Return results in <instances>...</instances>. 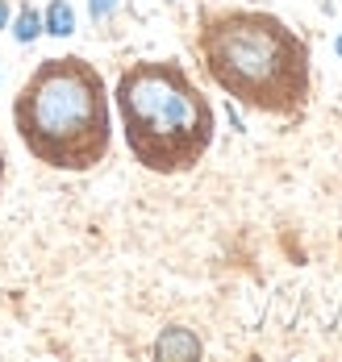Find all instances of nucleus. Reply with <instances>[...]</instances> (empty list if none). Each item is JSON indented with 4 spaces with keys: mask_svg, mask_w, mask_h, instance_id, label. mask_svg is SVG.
<instances>
[{
    "mask_svg": "<svg viewBox=\"0 0 342 362\" xmlns=\"http://www.w3.org/2000/svg\"><path fill=\"white\" fill-rule=\"evenodd\" d=\"M46 30L55 37H67L76 30V13H72V4L67 0H55L50 8H46Z\"/></svg>",
    "mask_w": 342,
    "mask_h": 362,
    "instance_id": "obj_5",
    "label": "nucleus"
},
{
    "mask_svg": "<svg viewBox=\"0 0 342 362\" xmlns=\"http://www.w3.org/2000/svg\"><path fill=\"white\" fill-rule=\"evenodd\" d=\"M117 109L134 158L159 175L192 171L213 142V109L176 63L130 67L117 79Z\"/></svg>",
    "mask_w": 342,
    "mask_h": 362,
    "instance_id": "obj_3",
    "label": "nucleus"
},
{
    "mask_svg": "<svg viewBox=\"0 0 342 362\" xmlns=\"http://www.w3.org/2000/svg\"><path fill=\"white\" fill-rule=\"evenodd\" d=\"M338 54H342V37H338Z\"/></svg>",
    "mask_w": 342,
    "mask_h": 362,
    "instance_id": "obj_10",
    "label": "nucleus"
},
{
    "mask_svg": "<svg viewBox=\"0 0 342 362\" xmlns=\"http://www.w3.org/2000/svg\"><path fill=\"white\" fill-rule=\"evenodd\" d=\"M0 175H4V158H0Z\"/></svg>",
    "mask_w": 342,
    "mask_h": 362,
    "instance_id": "obj_9",
    "label": "nucleus"
},
{
    "mask_svg": "<svg viewBox=\"0 0 342 362\" xmlns=\"http://www.w3.org/2000/svg\"><path fill=\"white\" fill-rule=\"evenodd\" d=\"M205 67L238 105L292 117L309 100V46L271 13H222L200 34Z\"/></svg>",
    "mask_w": 342,
    "mask_h": 362,
    "instance_id": "obj_1",
    "label": "nucleus"
},
{
    "mask_svg": "<svg viewBox=\"0 0 342 362\" xmlns=\"http://www.w3.org/2000/svg\"><path fill=\"white\" fill-rule=\"evenodd\" d=\"M17 134L30 154L59 171H88L109 150L105 79L84 59H50L30 75L17 105Z\"/></svg>",
    "mask_w": 342,
    "mask_h": 362,
    "instance_id": "obj_2",
    "label": "nucleus"
},
{
    "mask_svg": "<svg viewBox=\"0 0 342 362\" xmlns=\"http://www.w3.org/2000/svg\"><path fill=\"white\" fill-rule=\"evenodd\" d=\"M17 42H34V37L42 34V17L34 13V8H21V17H17Z\"/></svg>",
    "mask_w": 342,
    "mask_h": 362,
    "instance_id": "obj_6",
    "label": "nucleus"
},
{
    "mask_svg": "<svg viewBox=\"0 0 342 362\" xmlns=\"http://www.w3.org/2000/svg\"><path fill=\"white\" fill-rule=\"evenodd\" d=\"M4 21H8V8H4V0H0V30H4Z\"/></svg>",
    "mask_w": 342,
    "mask_h": 362,
    "instance_id": "obj_8",
    "label": "nucleus"
},
{
    "mask_svg": "<svg viewBox=\"0 0 342 362\" xmlns=\"http://www.w3.org/2000/svg\"><path fill=\"white\" fill-rule=\"evenodd\" d=\"M109 8H113V0H92V13H96V17H105Z\"/></svg>",
    "mask_w": 342,
    "mask_h": 362,
    "instance_id": "obj_7",
    "label": "nucleus"
},
{
    "mask_svg": "<svg viewBox=\"0 0 342 362\" xmlns=\"http://www.w3.org/2000/svg\"><path fill=\"white\" fill-rule=\"evenodd\" d=\"M154 354H159V358H171V354H188V358H196V354H200V346H196V337H188L184 329H171V333H163V337H159Z\"/></svg>",
    "mask_w": 342,
    "mask_h": 362,
    "instance_id": "obj_4",
    "label": "nucleus"
}]
</instances>
